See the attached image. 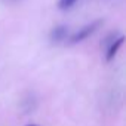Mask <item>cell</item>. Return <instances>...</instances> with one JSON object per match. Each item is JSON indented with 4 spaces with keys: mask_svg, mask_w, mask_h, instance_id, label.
<instances>
[{
    "mask_svg": "<svg viewBox=\"0 0 126 126\" xmlns=\"http://www.w3.org/2000/svg\"><path fill=\"white\" fill-rule=\"evenodd\" d=\"M67 34H68V28L65 25H58V27H55L50 31V36L49 37H50V42L52 43H59L62 40H65Z\"/></svg>",
    "mask_w": 126,
    "mask_h": 126,
    "instance_id": "7a4b0ae2",
    "label": "cell"
},
{
    "mask_svg": "<svg viewBox=\"0 0 126 126\" xmlns=\"http://www.w3.org/2000/svg\"><path fill=\"white\" fill-rule=\"evenodd\" d=\"M123 42H125V37H123V36H120V37H117V39H114V40L111 42V45H110L108 49H107V55H105V59H107V61H111V59L116 56V53L119 52V49H120V46L123 45Z\"/></svg>",
    "mask_w": 126,
    "mask_h": 126,
    "instance_id": "3957f363",
    "label": "cell"
},
{
    "mask_svg": "<svg viewBox=\"0 0 126 126\" xmlns=\"http://www.w3.org/2000/svg\"><path fill=\"white\" fill-rule=\"evenodd\" d=\"M25 126H37V125H25Z\"/></svg>",
    "mask_w": 126,
    "mask_h": 126,
    "instance_id": "8992f818",
    "label": "cell"
},
{
    "mask_svg": "<svg viewBox=\"0 0 126 126\" xmlns=\"http://www.w3.org/2000/svg\"><path fill=\"white\" fill-rule=\"evenodd\" d=\"M101 24H102V21H101V19H98V21H94V22H91V24L85 25L83 28H80L77 33H74V34L70 37V43H71V45H76V43H79V42L86 40L89 36H92V34L99 28V25H101Z\"/></svg>",
    "mask_w": 126,
    "mask_h": 126,
    "instance_id": "6da1fadb",
    "label": "cell"
},
{
    "mask_svg": "<svg viewBox=\"0 0 126 126\" xmlns=\"http://www.w3.org/2000/svg\"><path fill=\"white\" fill-rule=\"evenodd\" d=\"M6 2H11L12 3V2H16V0H6Z\"/></svg>",
    "mask_w": 126,
    "mask_h": 126,
    "instance_id": "5b68a950",
    "label": "cell"
},
{
    "mask_svg": "<svg viewBox=\"0 0 126 126\" xmlns=\"http://www.w3.org/2000/svg\"><path fill=\"white\" fill-rule=\"evenodd\" d=\"M76 2H77V0H59V2H58V8L61 11H65V9H70Z\"/></svg>",
    "mask_w": 126,
    "mask_h": 126,
    "instance_id": "277c9868",
    "label": "cell"
}]
</instances>
